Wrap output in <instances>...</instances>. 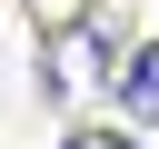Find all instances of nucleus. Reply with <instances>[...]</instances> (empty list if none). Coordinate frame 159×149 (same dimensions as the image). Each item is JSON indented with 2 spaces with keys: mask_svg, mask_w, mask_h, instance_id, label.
Listing matches in <instances>:
<instances>
[{
  "mask_svg": "<svg viewBox=\"0 0 159 149\" xmlns=\"http://www.w3.org/2000/svg\"><path fill=\"white\" fill-rule=\"evenodd\" d=\"M119 109H129V119H149V129H159V40H149V50H129V60H119Z\"/></svg>",
  "mask_w": 159,
  "mask_h": 149,
  "instance_id": "1",
  "label": "nucleus"
},
{
  "mask_svg": "<svg viewBox=\"0 0 159 149\" xmlns=\"http://www.w3.org/2000/svg\"><path fill=\"white\" fill-rule=\"evenodd\" d=\"M60 149H129L119 129H80V139H60Z\"/></svg>",
  "mask_w": 159,
  "mask_h": 149,
  "instance_id": "2",
  "label": "nucleus"
}]
</instances>
